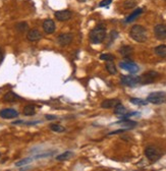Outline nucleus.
I'll use <instances>...</instances> for the list:
<instances>
[{"mask_svg":"<svg viewBox=\"0 0 166 171\" xmlns=\"http://www.w3.org/2000/svg\"><path fill=\"white\" fill-rule=\"evenodd\" d=\"M129 36L132 37L133 40H134L136 42L139 43H144L147 41V31L143 26L140 25H136L134 26L132 29H130L129 32Z\"/></svg>","mask_w":166,"mask_h":171,"instance_id":"1","label":"nucleus"},{"mask_svg":"<svg viewBox=\"0 0 166 171\" xmlns=\"http://www.w3.org/2000/svg\"><path fill=\"white\" fill-rule=\"evenodd\" d=\"M106 38V29L103 26H98L90 32V40L93 44H100Z\"/></svg>","mask_w":166,"mask_h":171,"instance_id":"2","label":"nucleus"},{"mask_svg":"<svg viewBox=\"0 0 166 171\" xmlns=\"http://www.w3.org/2000/svg\"><path fill=\"white\" fill-rule=\"evenodd\" d=\"M147 102L152 104H163L166 103V94L163 92H154L147 97Z\"/></svg>","mask_w":166,"mask_h":171,"instance_id":"3","label":"nucleus"},{"mask_svg":"<svg viewBox=\"0 0 166 171\" xmlns=\"http://www.w3.org/2000/svg\"><path fill=\"white\" fill-rule=\"evenodd\" d=\"M158 77H159V73L155 71H150L145 72L144 75L140 76V85H148L154 83Z\"/></svg>","mask_w":166,"mask_h":171,"instance_id":"4","label":"nucleus"},{"mask_svg":"<svg viewBox=\"0 0 166 171\" xmlns=\"http://www.w3.org/2000/svg\"><path fill=\"white\" fill-rule=\"evenodd\" d=\"M145 155L146 157L149 159L151 162H156L160 159L161 157V153L160 151L157 149V148L153 147V146H149L146 148L145 150Z\"/></svg>","mask_w":166,"mask_h":171,"instance_id":"5","label":"nucleus"},{"mask_svg":"<svg viewBox=\"0 0 166 171\" xmlns=\"http://www.w3.org/2000/svg\"><path fill=\"white\" fill-rule=\"evenodd\" d=\"M120 83L126 87H137L140 85V76H122L120 79Z\"/></svg>","mask_w":166,"mask_h":171,"instance_id":"6","label":"nucleus"},{"mask_svg":"<svg viewBox=\"0 0 166 171\" xmlns=\"http://www.w3.org/2000/svg\"><path fill=\"white\" fill-rule=\"evenodd\" d=\"M119 66H120L122 69H124V71L130 72V73H136L139 71V66L132 61L120 62V63H119Z\"/></svg>","mask_w":166,"mask_h":171,"instance_id":"7","label":"nucleus"},{"mask_svg":"<svg viewBox=\"0 0 166 171\" xmlns=\"http://www.w3.org/2000/svg\"><path fill=\"white\" fill-rule=\"evenodd\" d=\"M18 116V112L17 110L12 109V108H6L0 111V117L4 118V119H11L15 118Z\"/></svg>","mask_w":166,"mask_h":171,"instance_id":"8","label":"nucleus"},{"mask_svg":"<svg viewBox=\"0 0 166 171\" xmlns=\"http://www.w3.org/2000/svg\"><path fill=\"white\" fill-rule=\"evenodd\" d=\"M154 33L158 40H166V26L157 25L154 28Z\"/></svg>","mask_w":166,"mask_h":171,"instance_id":"9","label":"nucleus"},{"mask_svg":"<svg viewBox=\"0 0 166 171\" xmlns=\"http://www.w3.org/2000/svg\"><path fill=\"white\" fill-rule=\"evenodd\" d=\"M116 124H120L122 126L123 129H132V128L136 127L138 125V122L137 121H134V120H129L127 118H122L120 120H118V121L115 122Z\"/></svg>","mask_w":166,"mask_h":171,"instance_id":"10","label":"nucleus"},{"mask_svg":"<svg viewBox=\"0 0 166 171\" xmlns=\"http://www.w3.org/2000/svg\"><path fill=\"white\" fill-rule=\"evenodd\" d=\"M55 22H54L52 19H45L43 22V29L45 31L46 34H53L55 32Z\"/></svg>","mask_w":166,"mask_h":171,"instance_id":"11","label":"nucleus"},{"mask_svg":"<svg viewBox=\"0 0 166 171\" xmlns=\"http://www.w3.org/2000/svg\"><path fill=\"white\" fill-rule=\"evenodd\" d=\"M71 17V12L67 9L65 10H59V11H56L55 12V17L58 19L60 22H65L69 19Z\"/></svg>","mask_w":166,"mask_h":171,"instance_id":"12","label":"nucleus"},{"mask_svg":"<svg viewBox=\"0 0 166 171\" xmlns=\"http://www.w3.org/2000/svg\"><path fill=\"white\" fill-rule=\"evenodd\" d=\"M73 36L71 34H61L58 37V43L61 46H67L72 41Z\"/></svg>","mask_w":166,"mask_h":171,"instance_id":"13","label":"nucleus"},{"mask_svg":"<svg viewBox=\"0 0 166 171\" xmlns=\"http://www.w3.org/2000/svg\"><path fill=\"white\" fill-rule=\"evenodd\" d=\"M27 38H28V40L31 41V42H35V41H38L40 40L42 38V34L39 32L38 30H30L28 32V35H27Z\"/></svg>","mask_w":166,"mask_h":171,"instance_id":"14","label":"nucleus"},{"mask_svg":"<svg viewBox=\"0 0 166 171\" xmlns=\"http://www.w3.org/2000/svg\"><path fill=\"white\" fill-rule=\"evenodd\" d=\"M120 103V101L117 99H108L103 101L101 103V107L102 108H106V109H109V108H114L117 104Z\"/></svg>","mask_w":166,"mask_h":171,"instance_id":"15","label":"nucleus"},{"mask_svg":"<svg viewBox=\"0 0 166 171\" xmlns=\"http://www.w3.org/2000/svg\"><path fill=\"white\" fill-rule=\"evenodd\" d=\"M118 51H119V53H120L123 57H129V56H130L133 54L134 49H133V47H130V46L124 45V46H122V47L119 48Z\"/></svg>","mask_w":166,"mask_h":171,"instance_id":"16","label":"nucleus"},{"mask_svg":"<svg viewBox=\"0 0 166 171\" xmlns=\"http://www.w3.org/2000/svg\"><path fill=\"white\" fill-rule=\"evenodd\" d=\"M18 99H21V97L20 96H17L15 93L13 92H8V93H6V94L4 95V97H3V100L6 101V102H15Z\"/></svg>","mask_w":166,"mask_h":171,"instance_id":"17","label":"nucleus"},{"mask_svg":"<svg viewBox=\"0 0 166 171\" xmlns=\"http://www.w3.org/2000/svg\"><path fill=\"white\" fill-rule=\"evenodd\" d=\"M126 113H127V110L125 109V107L123 106L122 104L119 103L114 107V114H116L118 116H124Z\"/></svg>","mask_w":166,"mask_h":171,"instance_id":"18","label":"nucleus"},{"mask_svg":"<svg viewBox=\"0 0 166 171\" xmlns=\"http://www.w3.org/2000/svg\"><path fill=\"white\" fill-rule=\"evenodd\" d=\"M142 12H143V9L142 8L136 9V10L134 11V12H132V13L129 15V17L125 18V22H134V19H136Z\"/></svg>","mask_w":166,"mask_h":171,"instance_id":"19","label":"nucleus"},{"mask_svg":"<svg viewBox=\"0 0 166 171\" xmlns=\"http://www.w3.org/2000/svg\"><path fill=\"white\" fill-rule=\"evenodd\" d=\"M155 54L159 57H166V45H159L155 48Z\"/></svg>","mask_w":166,"mask_h":171,"instance_id":"20","label":"nucleus"},{"mask_svg":"<svg viewBox=\"0 0 166 171\" xmlns=\"http://www.w3.org/2000/svg\"><path fill=\"white\" fill-rule=\"evenodd\" d=\"M24 114L26 116H33L36 114V107L34 105H27L24 108Z\"/></svg>","mask_w":166,"mask_h":171,"instance_id":"21","label":"nucleus"},{"mask_svg":"<svg viewBox=\"0 0 166 171\" xmlns=\"http://www.w3.org/2000/svg\"><path fill=\"white\" fill-rule=\"evenodd\" d=\"M106 69L110 75H116L117 69L113 61H106Z\"/></svg>","mask_w":166,"mask_h":171,"instance_id":"22","label":"nucleus"},{"mask_svg":"<svg viewBox=\"0 0 166 171\" xmlns=\"http://www.w3.org/2000/svg\"><path fill=\"white\" fill-rule=\"evenodd\" d=\"M72 156H73L72 152H71V151H66V152H64L62 154H60L59 156H57L56 160L57 161H66L68 159H71Z\"/></svg>","mask_w":166,"mask_h":171,"instance_id":"23","label":"nucleus"},{"mask_svg":"<svg viewBox=\"0 0 166 171\" xmlns=\"http://www.w3.org/2000/svg\"><path fill=\"white\" fill-rule=\"evenodd\" d=\"M15 29H17L20 33H24V32H26V31L29 29V26H28V24H27V22H18V24H17V26H15Z\"/></svg>","mask_w":166,"mask_h":171,"instance_id":"24","label":"nucleus"},{"mask_svg":"<svg viewBox=\"0 0 166 171\" xmlns=\"http://www.w3.org/2000/svg\"><path fill=\"white\" fill-rule=\"evenodd\" d=\"M130 102L134 105H138V106H145V105L148 104V102L145 100L139 99V98H130Z\"/></svg>","mask_w":166,"mask_h":171,"instance_id":"25","label":"nucleus"},{"mask_svg":"<svg viewBox=\"0 0 166 171\" xmlns=\"http://www.w3.org/2000/svg\"><path fill=\"white\" fill-rule=\"evenodd\" d=\"M50 129L53 131H56V133H62L65 130V128L63 126L59 125V124H51L50 125Z\"/></svg>","mask_w":166,"mask_h":171,"instance_id":"26","label":"nucleus"},{"mask_svg":"<svg viewBox=\"0 0 166 171\" xmlns=\"http://www.w3.org/2000/svg\"><path fill=\"white\" fill-rule=\"evenodd\" d=\"M114 58L115 57L112 54H101V55H100V59L104 61H113Z\"/></svg>","mask_w":166,"mask_h":171,"instance_id":"27","label":"nucleus"},{"mask_svg":"<svg viewBox=\"0 0 166 171\" xmlns=\"http://www.w3.org/2000/svg\"><path fill=\"white\" fill-rule=\"evenodd\" d=\"M32 161H33V159H32V158H26V159H24V160H21V161L17 162V163H15V165L20 167V166H22V165L29 164V163H31Z\"/></svg>","mask_w":166,"mask_h":171,"instance_id":"28","label":"nucleus"},{"mask_svg":"<svg viewBox=\"0 0 166 171\" xmlns=\"http://www.w3.org/2000/svg\"><path fill=\"white\" fill-rule=\"evenodd\" d=\"M137 4L134 1H125L124 3H123V6H124V8L129 9V8H133V7H134Z\"/></svg>","mask_w":166,"mask_h":171,"instance_id":"29","label":"nucleus"},{"mask_svg":"<svg viewBox=\"0 0 166 171\" xmlns=\"http://www.w3.org/2000/svg\"><path fill=\"white\" fill-rule=\"evenodd\" d=\"M111 2H112V0H103L99 3V6L100 7H106L109 4H111Z\"/></svg>","mask_w":166,"mask_h":171,"instance_id":"30","label":"nucleus"},{"mask_svg":"<svg viewBox=\"0 0 166 171\" xmlns=\"http://www.w3.org/2000/svg\"><path fill=\"white\" fill-rule=\"evenodd\" d=\"M118 36V33L115 32V31H112V32L110 33V40H115V39L117 38Z\"/></svg>","mask_w":166,"mask_h":171,"instance_id":"31","label":"nucleus"},{"mask_svg":"<svg viewBox=\"0 0 166 171\" xmlns=\"http://www.w3.org/2000/svg\"><path fill=\"white\" fill-rule=\"evenodd\" d=\"M45 117L47 118L48 120H53V119H56V116H54V115H48V114H47V115L45 116Z\"/></svg>","mask_w":166,"mask_h":171,"instance_id":"32","label":"nucleus"},{"mask_svg":"<svg viewBox=\"0 0 166 171\" xmlns=\"http://www.w3.org/2000/svg\"><path fill=\"white\" fill-rule=\"evenodd\" d=\"M3 60V51H2V49L0 48V63L2 62Z\"/></svg>","mask_w":166,"mask_h":171,"instance_id":"33","label":"nucleus"},{"mask_svg":"<svg viewBox=\"0 0 166 171\" xmlns=\"http://www.w3.org/2000/svg\"><path fill=\"white\" fill-rule=\"evenodd\" d=\"M82 1H85V0H82Z\"/></svg>","mask_w":166,"mask_h":171,"instance_id":"34","label":"nucleus"},{"mask_svg":"<svg viewBox=\"0 0 166 171\" xmlns=\"http://www.w3.org/2000/svg\"><path fill=\"white\" fill-rule=\"evenodd\" d=\"M0 156H1V154H0Z\"/></svg>","mask_w":166,"mask_h":171,"instance_id":"35","label":"nucleus"}]
</instances>
